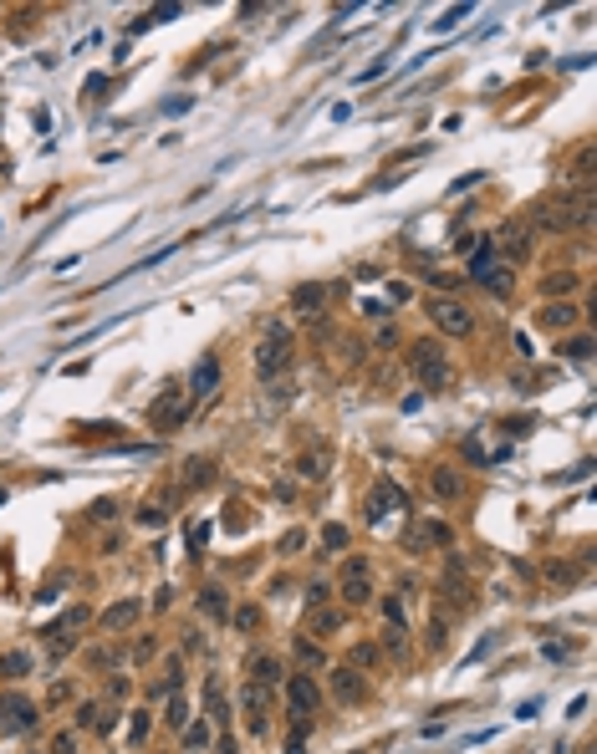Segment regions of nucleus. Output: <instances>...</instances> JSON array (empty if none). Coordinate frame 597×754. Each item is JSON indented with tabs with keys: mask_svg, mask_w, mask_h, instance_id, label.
<instances>
[{
	"mask_svg": "<svg viewBox=\"0 0 597 754\" xmlns=\"http://www.w3.org/2000/svg\"><path fill=\"white\" fill-rule=\"evenodd\" d=\"M429 316H434V327L450 332V337H470V332H475V311L460 306L455 296H444V301L434 296V301H429Z\"/></svg>",
	"mask_w": 597,
	"mask_h": 754,
	"instance_id": "1",
	"label": "nucleus"
},
{
	"mask_svg": "<svg viewBox=\"0 0 597 754\" xmlns=\"http://www.w3.org/2000/svg\"><path fill=\"white\" fill-rule=\"evenodd\" d=\"M286 362H291V332L286 327H271L261 337V347H255V367H261V377H271V372H281Z\"/></svg>",
	"mask_w": 597,
	"mask_h": 754,
	"instance_id": "2",
	"label": "nucleus"
},
{
	"mask_svg": "<svg viewBox=\"0 0 597 754\" xmlns=\"http://www.w3.org/2000/svg\"><path fill=\"white\" fill-rule=\"evenodd\" d=\"M470 281H480L490 296H510V270H505L500 260H490V250H485V245L470 255Z\"/></svg>",
	"mask_w": 597,
	"mask_h": 754,
	"instance_id": "3",
	"label": "nucleus"
},
{
	"mask_svg": "<svg viewBox=\"0 0 597 754\" xmlns=\"http://www.w3.org/2000/svg\"><path fill=\"white\" fill-rule=\"evenodd\" d=\"M414 372L424 377V387H439L450 382V362H444V352L434 347V341H414Z\"/></svg>",
	"mask_w": 597,
	"mask_h": 754,
	"instance_id": "4",
	"label": "nucleus"
},
{
	"mask_svg": "<svg viewBox=\"0 0 597 754\" xmlns=\"http://www.w3.org/2000/svg\"><path fill=\"white\" fill-rule=\"evenodd\" d=\"M286 703H291L296 719H312L316 703H322V688H316V678H312V673H291V678H286Z\"/></svg>",
	"mask_w": 597,
	"mask_h": 754,
	"instance_id": "5",
	"label": "nucleus"
},
{
	"mask_svg": "<svg viewBox=\"0 0 597 754\" xmlns=\"http://www.w3.org/2000/svg\"><path fill=\"white\" fill-rule=\"evenodd\" d=\"M393 510H409V500H403V489H398L393 479H378V484H373V494H368V520H373V525H383Z\"/></svg>",
	"mask_w": 597,
	"mask_h": 754,
	"instance_id": "6",
	"label": "nucleus"
},
{
	"mask_svg": "<svg viewBox=\"0 0 597 754\" xmlns=\"http://www.w3.org/2000/svg\"><path fill=\"white\" fill-rule=\"evenodd\" d=\"M240 698H245V724H250V734H266V703H271V688L245 683V688H240Z\"/></svg>",
	"mask_w": 597,
	"mask_h": 754,
	"instance_id": "7",
	"label": "nucleus"
},
{
	"mask_svg": "<svg viewBox=\"0 0 597 754\" xmlns=\"http://www.w3.org/2000/svg\"><path fill=\"white\" fill-rule=\"evenodd\" d=\"M215 387H220V357H215V352H204V357L195 362V377H189V393H195V398H209Z\"/></svg>",
	"mask_w": 597,
	"mask_h": 754,
	"instance_id": "8",
	"label": "nucleus"
},
{
	"mask_svg": "<svg viewBox=\"0 0 597 754\" xmlns=\"http://www.w3.org/2000/svg\"><path fill=\"white\" fill-rule=\"evenodd\" d=\"M429 546H450V525L444 520H419L409 530V551H429Z\"/></svg>",
	"mask_w": 597,
	"mask_h": 754,
	"instance_id": "9",
	"label": "nucleus"
},
{
	"mask_svg": "<svg viewBox=\"0 0 597 754\" xmlns=\"http://www.w3.org/2000/svg\"><path fill=\"white\" fill-rule=\"evenodd\" d=\"M138 617H143V601H133V596H128V601H118V607H108V612H102V627H108V632H123V627H133Z\"/></svg>",
	"mask_w": 597,
	"mask_h": 754,
	"instance_id": "10",
	"label": "nucleus"
},
{
	"mask_svg": "<svg viewBox=\"0 0 597 754\" xmlns=\"http://www.w3.org/2000/svg\"><path fill=\"white\" fill-rule=\"evenodd\" d=\"M204 708H209V719H215L220 729L230 724V708H225V683H220V673H209V678H204Z\"/></svg>",
	"mask_w": 597,
	"mask_h": 754,
	"instance_id": "11",
	"label": "nucleus"
},
{
	"mask_svg": "<svg viewBox=\"0 0 597 754\" xmlns=\"http://www.w3.org/2000/svg\"><path fill=\"white\" fill-rule=\"evenodd\" d=\"M343 601H347V607H368V601H373V586H368V576H362V566H352L343 576Z\"/></svg>",
	"mask_w": 597,
	"mask_h": 754,
	"instance_id": "12",
	"label": "nucleus"
},
{
	"mask_svg": "<svg viewBox=\"0 0 597 754\" xmlns=\"http://www.w3.org/2000/svg\"><path fill=\"white\" fill-rule=\"evenodd\" d=\"M179 418H184V408H179V393H174V387H164V393H159V403H154V423L174 428Z\"/></svg>",
	"mask_w": 597,
	"mask_h": 754,
	"instance_id": "13",
	"label": "nucleus"
},
{
	"mask_svg": "<svg viewBox=\"0 0 597 754\" xmlns=\"http://www.w3.org/2000/svg\"><path fill=\"white\" fill-rule=\"evenodd\" d=\"M276 678H281V662H276L271 653H255V658H250V683L276 688Z\"/></svg>",
	"mask_w": 597,
	"mask_h": 754,
	"instance_id": "14",
	"label": "nucleus"
},
{
	"mask_svg": "<svg viewBox=\"0 0 597 754\" xmlns=\"http://www.w3.org/2000/svg\"><path fill=\"white\" fill-rule=\"evenodd\" d=\"M357 678H352V667H332V698L337 703H357Z\"/></svg>",
	"mask_w": 597,
	"mask_h": 754,
	"instance_id": "15",
	"label": "nucleus"
},
{
	"mask_svg": "<svg viewBox=\"0 0 597 754\" xmlns=\"http://www.w3.org/2000/svg\"><path fill=\"white\" fill-rule=\"evenodd\" d=\"M429 484H434L439 500H460V494H464V479H460L455 469H434V474H429Z\"/></svg>",
	"mask_w": 597,
	"mask_h": 754,
	"instance_id": "16",
	"label": "nucleus"
},
{
	"mask_svg": "<svg viewBox=\"0 0 597 754\" xmlns=\"http://www.w3.org/2000/svg\"><path fill=\"white\" fill-rule=\"evenodd\" d=\"M199 612H204V617H215V622H225V617H230L225 586H204V591H199Z\"/></svg>",
	"mask_w": 597,
	"mask_h": 754,
	"instance_id": "17",
	"label": "nucleus"
},
{
	"mask_svg": "<svg viewBox=\"0 0 597 754\" xmlns=\"http://www.w3.org/2000/svg\"><path fill=\"white\" fill-rule=\"evenodd\" d=\"M6 729H36V708L26 698H6Z\"/></svg>",
	"mask_w": 597,
	"mask_h": 754,
	"instance_id": "18",
	"label": "nucleus"
},
{
	"mask_svg": "<svg viewBox=\"0 0 597 754\" xmlns=\"http://www.w3.org/2000/svg\"><path fill=\"white\" fill-rule=\"evenodd\" d=\"M322 301H327V286H302V291L291 296V306L312 316V311H322Z\"/></svg>",
	"mask_w": 597,
	"mask_h": 754,
	"instance_id": "19",
	"label": "nucleus"
},
{
	"mask_svg": "<svg viewBox=\"0 0 597 754\" xmlns=\"http://www.w3.org/2000/svg\"><path fill=\"white\" fill-rule=\"evenodd\" d=\"M496 240H500V250H505V260H521V255H526V230H516V225L500 230Z\"/></svg>",
	"mask_w": 597,
	"mask_h": 754,
	"instance_id": "20",
	"label": "nucleus"
},
{
	"mask_svg": "<svg viewBox=\"0 0 597 754\" xmlns=\"http://www.w3.org/2000/svg\"><path fill=\"white\" fill-rule=\"evenodd\" d=\"M230 622H235L240 632H261V607H235V612H230Z\"/></svg>",
	"mask_w": 597,
	"mask_h": 754,
	"instance_id": "21",
	"label": "nucleus"
},
{
	"mask_svg": "<svg viewBox=\"0 0 597 754\" xmlns=\"http://www.w3.org/2000/svg\"><path fill=\"white\" fill-rule=\"evenodd\" d=\"M184 484L204 489V484H209V459H189V464H184Z\"/></svg>",
	"mask_w": 597,
	"mask_h": 754,
	"instance_id": "22",
	"label": "nucleus"
},
{
	"mask_svg": "<svg viewBox=\"0 0 597 754\" xmlns=\"http://www.w3.org/2000/svg\"><path fill=\"white\" fill-rule=\"evenodd\" d=\"M572 321H577V306H567V301H562V306H546V327L562 332V327H572Z\"/></svg>",
	"mask_w": 597,
	"mask_h": 754,
	"instance_id": "23",
	"label": "nucleus"
},
{
	"mask_svg": "<svg viewBox=\"0 0 597 754\" xmlns=\"http://www.w3.org/2000/svg\"><path fill=\"white\" fill-rule=\"evenodd\" d=\"M464 15H470V6H455V11H444L439 20H429V31H455L460 20H464Z\"/></svg>",
	"mask_w": 597,
	"mask_h": 754,
	"instance_id": "24",
	"label": "nucleus"
},
{
	"mask_svg": "<svg viewBox=\"0 0 597 754\" xmlns=\"http://www.w3.org/2000/svg\"><path fill=\"white\" fill-rule=\"evenodd\" d=\"M0 667H6V678H26V673H31V658H26V653H11Z\"/></svg>",
	"mask_w": 597,
	"mask_h": 754,
	"instance_id": "25",
	"label": "nucleus"
},
{
	"mask_svg": "<svg viewBox=\"0 0 597 754\" xmlns=\"http://www.w3.org/2000/svg\"><path fill=\"white\" fill-rule=\"evenodd\" d=\"M184 744H189V749H204V744H209V729H204V724H184Z\"/></svg>",
	"mask_w": 597,
	"mask_h": 754,
	"instance_id": "26",
	"label": "nucleus"
},
{
	"mask_svg": "<svg viewBox=\"0 0 597 754\" xmlns=\"http://www.w3.org/2000/svg\"><path fill=\"white\" fill-rule=\"evenodd\" d=\"M164 520H168V515H164L159 505H143V510H138V525H148V530H159Z\"/></svg>",
	"mask_w": 597,
	"mask_h": 754,
	"instance_id": "27",
	"label": "nucleus"
},
{
	"mask_svg": "<svg viewBox=\"0 0 597 754\" xmlns=\"http://www.w3.org/2000/svg\"><path fill=\"white\" fill-rule=\"evenodd\" d=\"M322 546H327V551H343V546H347V530H343V525H327V530H322Z\"/></svg>",
	"mask_w": 597,
	"mask_h": 754,
	"instance_id": "28",
	"label": "nucleus"
},
{
	"mask_svg": "<svg viewBox=\"0 0 597 754\" xmlns=\"http://www.w3.org/2000/svg\"><path fill=\"white\" fill-rule=\"evenodd\" d=\"M567 357H572V362H587V357H592V337H577V341H567Z\"/></svg>",
	"mask_w": 597,
	"mask_h": 754,
	"instance_id": "29",
	"label": "nucleus"
},
{
	"mask_svg": "<svg viewBox=\"0 0 597 754\" xmlns=\"http://www.w3.org/2000/svg\"><path fill=\"white\" fill-rule=\"evenodd\" d=\"M189 107H195V97H168V102H164V113H168V118H179V113H189Z\"/></svg>",
	"mask_w": 597,
	"mask_h": 754,
	"instance_id": "30",
	"label": "nucleus"
},
{
	"mask_svg": "<svg viewBox=\"0 0 597 754\" xmlns=\"http://www.w3.org/2000/svg\"><path fill=\"white\" fill-rule=\"evenodd\" d=\"M168 724H174V729H184V724H189V708H184L179 698H174V703H168Z\"/></svg>",
	"mask_w": 597,
	"mask_h": 754,
	"instance_id": "31",
	"label": "nucleus"
},
{
	"mask_svg": "<svg viewBox=\"0 0 597 754\" xmlns=\"http://www.w3.org/2000/svg\"><path fill=\"white\" fill-rule=\"evenodd\" d=\"M352 662H362V667H373V662H378V648H373V642H362V648L352 653Z\"/></svg>",
	"mask_w": 597,
	"mask_h": 754,
	"instance_id": "32",
	"label": "nucleus"
},
{
	"mask_svg": "<svg viewBox=\"0 0 597 754\" xmlns=\"http://www.w3.org/2000/svg\"><path fill=\"white\" fill-rule=\"evenodd\" d=\"M204 541H209V525H195V530H189V551H195V555H199Z\"/></svg>",
	"mask_w": 597,
	"mask_h": 754,
	"instance_id": "33",
	"label": "nucleus"
},
{
	"mask_svg": "<svg viewBox=\"0 0 597 754\" xmlns=\"http://www.w3.org/2000/svg\"><path fill=\"white\" fill-rule=\"evenodd\" d=\"M316 627H322V632H337V627H343V617H337V612H322V617H316Z\"/></svg>",
	"mask_w": 597,
	"mask_h": 754,
	"instance_id": "34",
	"label": "nucleus"
},
{
	"mask_svg": "<svg viewBox=\"0 0 597 754\" xmlns=\"http://www.w3.org/2000/svg\"><path fill=\"white\" fill-rule=\"evenodd\" d=\"M327 596H332V586H322V581H316V586L307 591V601H312V607H322V601H327Z\"/></svg>",
	"mask_w": 597,
	"mask_h": 754,
	"instance_id": "35",
	"label": "nucleus"
},
{
	"mask_svg": "<svg viewBox=\"0 0 597 754\" xmlns=\"http://www.w3.org/2000/svg\"><path fill=\"white\" fill-rule=\"evenodd\" d=\"M302 541H307V535H302V530H291L286 541H281V551H286V555H296V551H302Z\"/></svg>",
	"mask_w": 597,
	"mask_h": 754,
	"instance_id": "36",
	"label": "nucleus"
},
{
	"mask_svg": "<svg viewBox=\"0 0 597 754\" xmlns=\"http://www.w3.org/2000/svg\"><path fill=\"white\" fill-rule=\"evenodd\" d=\"M296 653H302V662H322V653H316V648H312V642H307V637H302V642H296Z\"/></svg>",
	"mask_w": 597,
	"mask_h": 754,
	"instance_id": "37",
	"label": "nucleus"
},
{
	"mask_svg": "<svg viewBox=\"0 0 597 754\" xmlns=\"http://www.w3.org/2000/svg\"><path fill=\"white\" fill-rule=\"evenodd\" d=\"M546 291H572V275H546Z\"/></svg>",
	"mask_w": 597,
	"mask_h": 754,
	"instance_id": "38",
	"label": "nucleus"
},
{
	"mask_svg": "<svg viewBox=\"0 0 597 754\" xmlns=\"http://www.w3.org/2000/svg\"><path fill=\"white\" fill-rule=\"evenodd\" d=\"M56 754H72V734H56Z\"/></svg>",
	"mask_w": 597,
	"mask_h": 754,
	"instance_id": "39",
	"label": "nucleus"
},
{
	"mask_svg": "<svg viewBox=\"0 0 597 754\" xmlns=\"http://www.w3.org/2000/svg\"><path fill=\"white\" fill-rule=\"evenodd\" d=\"M286 754H302V734H291V744H286Z\"/></svg>",
	"mask_w": 597,
	"mask_h": 754,
	"instance_id": "40",
	"label": "nucleus"
}]
</instances>
